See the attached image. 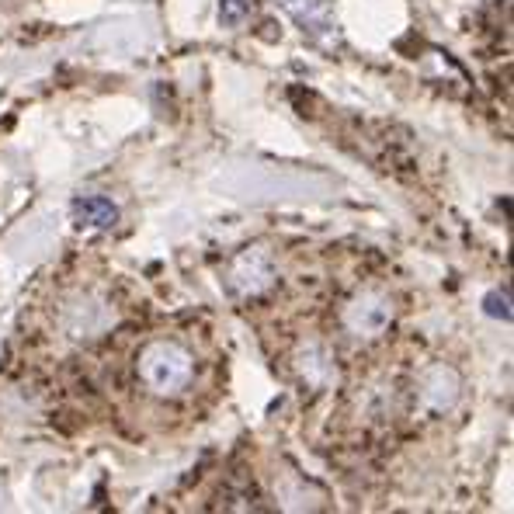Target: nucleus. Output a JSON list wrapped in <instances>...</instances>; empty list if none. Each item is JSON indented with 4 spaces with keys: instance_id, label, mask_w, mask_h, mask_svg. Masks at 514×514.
<instances>
[{
    "instance_id": "20e7f679",
    "label": "nucleus",
    "mask_w": 514,
    "mask_h": 514,
    "mask_svg": "<svg viewBox=\"0 0 514 514\" xmlns=\"http://www.w3.org/2000/svg\"><path fill=\"white\" fill-rule=\"evenodd\" d=\"M247 14H251V0H223V4H219V21L230 28L240 25Z\"/></svg>"
},
{
    "instance_id": "f03ea898",
    "label": "nucleus",
    "mask_w": 514,
    "mask_h": 514,
    "mask_svg": "<svg viewBox=\"0 0 514 514\" xmlns=\"http://www.w3.org/2000/svg\"><path fill=\"white\" fill-rule=\"evenodd\" d=\"M73 219L80 226H98V230H108V226L119 223V205L105 195H87L73 202Z\"/></svg>"
},
{
    "instance_id": "7ed1b4c3",
    "label": "nucleus",
    "mask_w": 514,
    "mask_h": 514,
    "mask_svg": "<svg viewBox=\"0 0 514 514\" xmlns=\"http://www.w3.org/2000/svg\"><path fill=\"white\" fill-rule=\"evenodd\" d=\"M483 310H487V317L511 320V292H508V289L487 292V299H483Z\"/></svg>"
},
{
    "instance_id": "f257e3e1",
    "label": "nucleus",
    "mask_w": 514,
    "mask_h": 514,
    "mask_svg": "<svg viewBox=\"0 0 514 514\" xmlns=\"http://www.w3.org/2000/svg\"><path fill=\"white\" fill-rule=\"evenodd\" d=\"M195 362L181 344L174 341H153L139 355V379L160 396H178L192 386Z\"/></svg>"
}]
</instances>
